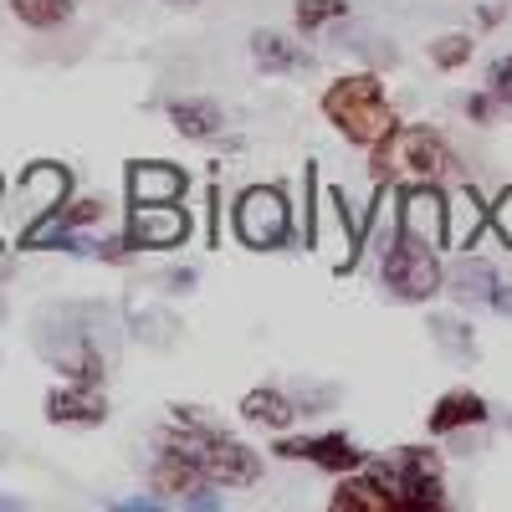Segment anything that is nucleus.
I'll return each mask as SVG.
<instances>
[{"label": "nucleus", "instance_id": "nucleus-1", "mask_svg": "<svg viewBox=\"0 0 512 512\" xmlns=\"http://www.w3.org/2000/svg\"><path fill=\"white\" fill-rule=\"evenodd\" d=\"M369 175H374V185H446L461 175V159L441 128L395 123L369 149Z\"/></svg>", "mask_w": 512, "mask_h": 512}, {"label": "nucleus", "instance_id": "nucleus-2", "mask_svg": "<svg viewBox=\"0 0 512 512\" xmlns=\"http://www.w3.org/2000/svg\"><path fill=\"white\" fill-rule=\"evenodd\" d=\"M323 118H328L349 144H359V149H374V144L400 123L390 93H384V82H379L374 72L333 77L328 88H323Z\"/></svg>", "mask_w": 512, "mask_h": 512}, {"label": "nucleus", "instance_id": "nucleus-3", "mask_svg": "<svg viewBox=\"0 0 512 512\" xmlns=\"http://www.w3.org/2000/svg\"><path fill=\"white\" fill-rule=\"evenodd\" d=\"M369 472L390 487L395 507H446V472H441V456L431 446H395L384 456H369Z\"/></svg>", "mask_w": 512, "mask_h": 512}, {"label": "nucleus", "instance_id": "nucleus-4", "mask_svg": "<svg viewBox=\"0 0 512 512\" xmlns=\"http://www.w3.org/2000/svg\"><path fill=\"white\" fill-rule=\"evenodd\" d=\"M164 441H175V446H185L195 461H200V472L216 482L221 492H241V487H256L262 482V472H267V461H262V451L256 446H246V441H236L231 431H216V436H200V431H185V425H175L169 420V436Z\"/></svg>", "mask_w": 512, "mask_h": 512}, {"label": "nucleus", "instance_id": "nucleus-5", "mask_svg": "<svg viewBox=\"0 0 512 512\" xmlns=\"http://www.w3.org/2000/svg\"><path fill=\"white\" fill-rule=\"evenodd\" d=\"M379 277L384 287H390V297H400V303H431V297L446 287V267H441V256L436 246L415 236V231H395V241L384 246L379 256Z\"/></svg>", "mask_w": 512, "mask_h": 512}, {"label": "nucleus", "instance_id": "nucleus-6", "mask_svg": "<svg viewBox=\"0 0 512 512\" xmlns=\"http://www.w3.org/2000/svg\"><path fill=\"white\" fill-rule=\"evenodd\" d=\"M231 226H236V241L251 246V251H277L287 246L292 236V205L277 185H251L236 195V210H231Z\"/></svg>", "mask_w": 512, "mask_h": 512}, {"label": "nucleus", "instance_id": "nucleus-7", "mask_svg": "<svg viewBox=\"0 0 512 512\" xmlns=\"http://www.w3.org/2000/svg\"><path fill=\"white\" fill-rule=\"evenodd\" d=\"M149 487H154V497L185 502V507H210V502H216V492H221L216 482L200 472V461H195L185 446H175V441H164V446L154 451V461H149Z\"/></svg>", "mask_w": 512, "mask_h": 512}, {"label": "nucleus", "instance_id": "nucleus-8", "mask_svg": "<svg viewBox=\"0 0 512 512\" xmlns=\"http://www.w3.org/2000/svg\"><path fill=\"white\" fill-rule=\"evenodd\" d=\"M277 456L287 461H313L318 472H333V477H349L359 466H369V451L354 446L344 431H318V436H277Z\"/></svg>", "mask_w": 512, "mask_h": 512}, {"label": "nucleus", "instance_id": "nucleus-9", "mask_svg": "<svg viewBox=\"0 0 512 512\" xmlns=\"http://www.w3.org/2000/svg\"><path fill=\"white\" fill-rule=\"evenodd\" d=\"M400 226L431 246H451V205L441 185H400Z\"/></svg>", "mask_w": 512, "mask_h": 512}, {"label": "nucleus", "instance_id": "nucleus-10", "mask_svg": "<svg viewBox=\"0 0 512 512\" xmlns=\"http://www.w3.org/2000/svg\"><path fill=\"white\" fill-rule=\"evenodd\" d=\"M128 241L134 251H164V246H180L190 236V216L169 200V205H134L128 210Z\"/></svg>", "mask_w": 512, "mask_h": 512}, {"label": "nucleus", "instance_id": "nucleus-11", "mask_svg": "<svg viewBox=\"0 0 512 512\" xmlns=\"http://www.w3.org/2000/svg\"><path fill=\"white\" fill-rule=\"evenodd\" d=\"M47 420H52V425H103V420H108V400H103L98 384L67 379L62 390L47 395Z\"/></svg>", "mask_w": 512, "mask_h": 512}, {"label": "nucleus", "instance_id": "nucleus-12", "mask_svg": "<svg viewBox=\"0 0 512 512\" xmlns=\"http://www.w3.org/2000/svg\"><path fill=\"white\" fill-rule=\"evenodd\" d=\"M492 420V405L477 395V390H446L431 415H425V431L431 436H456V431H477V425Z\"/></svg>", "mask_w": 512, "mask_h": 512}, {"label": "nucleus", "instance_id": "nucleus-13", "mask_svg": "<svg viewBox=\"0 0 512 512\" xmlns=\"http://www.w3.org/2000/svg\"><path fill=\"white\" fill-rule=\"evenodd\" d=\"M185 169L175 164H154V159H139L128 164V205H169L185 195Z\"/></svg>", "mask_w": 512, "mask_h": 512}, {"label": "nucleus", "instance_id": "nucleus-14", "mask_svg": "<svg viewBox=\"0 0 512 512\" xmlns=\"http://www.w3.org/2000/svg\"><path fill=\"white\" fill-rule=\"evenodd\" d=\"M451 292H456V303H477V308L512 313V287H507L492 267H482V262H466V267H456Z\"/></svg>", "mask_w": 512, "mask_h": 512}, {"label": "nucleus", "instance_id": "nucleus-15", "mask_svg": "<svg viewBox=\"0 0 512 512\" xmlns=\"http://www.w3.org/2000/svg\"><path fill=\"white\" fill-rule=\"evenodd\" d=\"M241 420H251L256 431H292L297 420V405L287 400V390H277V384H256V390L241 395Z\"/></svg>", "mask_w": 512, "mask_h": 512}, {"label": "nucleus", "instance_id": "nucleus-16", "mask_svg": "<svg viewBox=\"0 0 512 512\" xmlns=\"http://www.w3.org/2000/svg\"><path fill=\"white\" fill-rule=\"evenodd\" d=\"M164 113H169V123H175V134L190 139V144L216 139V134H221V123H226V113H221L216 98H175Z\"/></svg>", "mask_w": 512, "mask_h": 512}, {"label": "nucleus", "instance_id": "nucleus-17", "mask_svg": "<svg viewBox=\"0 0 512 512\" xmlns=\"http://www.w3.org/2000/svg\"><path fill=\"white\" fill-rule=\"evenodd\" d=\"M328 507L338 512V507H364V512H395V497H390V487H384L374 472H349V477H338V487H333V497H328Z\"/></svg>", "mask_w": 512, "mask_h": 512}, {"label": "nucleus", "instance_id": "nucleus-18", "mask_svg": "<svg viewBox=\"0 0 512 512\" xmlns=\"http://www.w3.org/2000/svg\"><path fill=\"white\" fill-rule=\"evenodd\" d=\"M47 359L67 374V379H88V384H103V354L88 344L82 333H67L57 338V344L47 349Z\"/></svg>", "mask_w": 512, "mask_h": 512}, {"label": "nucleus", "instance_id": "nucleus-19", "mask_svg": "<svg viewBox=\"0 0 512 512\" xmlns=\"http://www.w3.org/2000/svg\"><path fill=\"white\" fill-rule=\"evenodd\" d=\"M251 57H256L262 72H297V67H308V52L297 47L292 36H282V31H256L251 36Z\"/></svg>", "mask_w": 512, "mask_h": 512}, {"label": "nucleus", "instance_id": "nucleus-20", "mask_svg": "<svg viewBox=\"0 0 512 512\" xmlns=\"http://www.w3.org/2000/svg\"><path fill=\"white\" fill-rule=\"evenodd\" d=\"M6 6L31 31H62L72 21V0H6Z\"/></svg>", "mask_w": 512, "mask_h": 512}, {"label": "nucleus", "instance_id": "nucleus-21", "mask_svg": "<svg viewBox=\"0 0 512 512\" xmlns=\"http://www.w3.org/2000/svg\"><path fill=\"white\" fill-rule=\"evenodd\" d=\"M425 57H431L436 72H461L466 62H472V36L466 31H441L431 47H425Z\"/></svg>", "mask_w": 512, "mask_h": 512}, {"label": "nucleus", "instance_id": "nucleus-22", "mask_svg": "<svg viewBox=\"0 0 512 512\" xmlns=\"http://www.w3.org/2000/svg\"><path fill=\"white\" fill-rule=\"evenodd\" d=\"M292 21L297 31H328L333 21H349V0H297Z\"/></svg>", "mask_w": 512, "mask_h": 512}, {"label": "nucleus", "instance_id": "nucleus-23", "mask_svg": "<svg viewBox=\"0 0 512 512\" xmlns=\"http://www.w3.org/2000/svg\"><path fill=\"white\" fill-rule=\"evenodd\" d=\"M169 420L185 425V431H200V436H216L226 431V420L216 410H205V405H169Z\"/></svg>", "mask_w": 512, "mask_h": 512}, {"label": "nucleus", "instance_id": "nucleus-24", "mask_svg": "<svg viewBox=\"0 0 512 512\" xmlns=\"http://www.w3.org/2000/svg\"><path fill=\"white\" fill-rule=\"evenodd\" d=\"M461 113L472 118V123H497V113H502V98L497 93H472V98H461Z\"/></svg>", "mask_w": 512, "mask_h": 512}, {"label": "nucleus", "instance_id": "nucleus-25", "mask_svg": "<svg viewBox=\"0 0 512 512\" xmlns=\"http://www.w3.org/2000/svg\"><path fill=\"white\" fill-rule=\"evenodd\" d=\"M487 82H492V93H497L502 103H512V57H497V62L487 67Z\"/></svg>", "mask_w": 512, "mask_h": 512}, {"label": "nucleus", "instance_id": "nucleus-26", "mask_svg": "<svg viewBox=\"0 0 512 512\" xmlns=\"http://www.w3.org/2000/svg\"><path fill=\"white\" fill-rule=\"evenodd\" d=\"M502 16H507V6H477V26H482V31H492Z\"/></svg>", "mask_w": 512, "mask_h": 512}, {"label": "nucleus", "instance_id": "nucleus-27", "mask_svg": "<svg viewBox=\"0 0 512 512\" xmlns=\"http://www.w3.org/2000/svg\"><path fill=\"white\" fill-rule=\"evenodd\" d=\"M164 6H200V0H164Z\"/></svg>", "mask_w": 512, "mask_h": 512}]
</instances>
